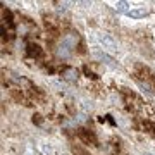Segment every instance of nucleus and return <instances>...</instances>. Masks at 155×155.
I'll list each match as a JSON object with an SVG mask.
<instances>
[{"label":"nucleus","instance_id":"f257e3e1","mask_svg":"<svg viewBox=\"0 0 155 155\" xmlns=\"http://www.w3.org/2000/svg\"><path fill=\"white\" fill-rule=\"evenodd\" d=\"M133 76L136 78V81H138L141 86L148 88L150 91H155V72L152 71L148 66L140 64V62H138V64H134Z\"/></svg>","mask_w":155,"mask_h":155},{"label":"nucleus","instance_id":"f03ea898","mask_svg":"<svg viewBox=\"0 0 155 155\" xmlns=\"http://www.w3.org/2000/svg\"><path fill=\"white\" fill-rule=\"evenodd\" d=\"M121 95H122V102L126 104L127 110L136 112V110H140V109H141V105H143V100L140 98L134 91H131V90H127V88H121Z\"/></svg>","mask_w":155,"mask_h":155},{"label":"nucleus","instance_id":"7ed1b4c3","mask_svg":"<svg viewBox=\"0 0 155 155\" xmlns=\"http://www.w3.org/2000/svg\"><path fill=\"white\" fill-rule=\"evenodd\" d=\"M78 138L81 140L84 145H90V147H98V138H97V134L88 129V127H78Z\"/></svg>","mask_w":155,"mask_h":155},{"label":"nucleus","instance_id":"20e7f679","mask_svg":"<svg viewBox=\"0 0 155 155\" xmlns=\"http://www.w3.org/2000/svg\"><path fill=\"white\" fill-rule=\"evenodd\" d=\"M26 55H28L29 59H41V57H43V48H41L38 43L29 41V43L26 45Z\"/></svg>","mask_w":155,"mask_h":155},{"label":"nucleus","instance_id":"39448f33","mask_svg":"<svg viewBox=\"0 0 155 155\" xmlns=\"http://www.w3.org/2000/svg\"><path fill=\"white\" fill-rule=\"evenodd\" d=\"M9 95H11V98L14 100V102H17V104L31 105V100H29V98H26V95L22 93V90H21V88H11Z\"/></svg>","mask_w":155,"mask_h":155},{"label":"nucleus","instance_id":"423d86ee","mask_svg":"<svg viewBox=\"0 0 155 155\" xmlns=\"http://www.w3.org/2000/svg\"><path fill=\"white\" fill-rule=\"evenodd\" d=\"M134 126L138 127L140 131L148 133L150 136H155V122H152L150 119H141L140 122H134Z\"/></svg>","mask_w":155,"mask_h":155},{"label":"nucleus","instance_id":"0eeeda50","mask_svg":"<svg viewBox=\"0 0 155 155\" xmlns=\"http://www.w3.org/2000/svg\"><path fill=\"white\" fill-rule=\"evenodd\" d=\"M71 152L74 155H91V153H90V150H86L83 145H76V143L71 145Z\"/></svg>","mask_w":155,"mask_h":155},{"label":"nucleus","instance_id":"6e6552de","mask_svg":"<svg viewBox=\"0 0 155 155\" xmlns=\"http://www.w3.org/2000/svg\"><path fill=\"white\" fill-rule=\"evenodd\" d=\"M83 72H84V76L90 78V79H98V74L91 71V69H90V66H83Z\"/></svg>","mask_w":155,"mask_h":155},{"label":"nucleus","instance_id":"1a4fd4ad","mask_svg":"<svg viewBox=\"0 0 155 155\" xmlns=\"http://www.w3.org/2000/svg\"><path fill=\"white\" fill-rule=\"evenodd\" d=\"M76 52L79 54V55L86 54V47H84V41H83V40H79V43H78V47H76Z\"/></svg>","mask_w":155,"mask_h":155},{"label":"nucleus","instance_id":"9d476101","mask_svg":"<svg viewBox=\"0 0 155 155\" xmlns=\"http://www.w3.org/2000/svg\"><path fill=\"white\" fill-rule=\"evenodd\" d=\"M31 121H33V124H36V126H40V124L43 122V117L40 116V114H33V119H31Z\"/></svg>","mask_w":155,"mask_h":155},{"label":"nucleus","instance_id":"9b49d317","mask_svg":"<svg viewBox=\"0 0 155 155\" xmlns=\"http://www.w3.org/2000/svg\"><path fill=\"white\" fill-rule=\"evenodd\" d=\"M66 107H67V110H69V114H76V110H74V107H72V104H71V102H67V104H66Z\"/></svg>","mask_w":155,"mask_h":155}]
</instances>
